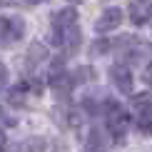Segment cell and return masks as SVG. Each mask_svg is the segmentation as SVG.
I'll list each match as a JSON object with an SVG mask.
<instances>
[{"mask_svg": "<svg viewBox=\"0 0 152 152\" xmlns=\"http://www.w3.org/2000/svg\"><path fill=\"white\" fill-rule=\"evenodd\" d=\"M70 3H80V0H70Z\"/></svg>", "mask_w": 152, "mask_h": 152, "instance_id": "obj_15", "label": "cell"}, {"mask_svg": "<svg viewBox=\"0 0 152 152\" xmlns=\"http://www.w3.org/2000/svg\"><path fill=\"white\" fill-rule=\"evenodd\" d=\"M40 58H45V48L35 42V45L30 48V53H28V65H35V62L40 60Z\"/></svg>", "mask_w": 152, "mask_h": 152, "instance_id": "obj_10", "label": "cell"}, {"mask_svg": "<svg viewBox=\"0 0 152 152\" xmlns=\"http://www.w3.org/2000/svg\"><path fill=\"white\" fill-rule=\"evenodd\" d=\"M77 23V10L72 8H65V10H58L53 15V30H62V28H70V25Z\"/></svg>", "mask_w": 152, "mask_h": 152, "instance_id": "obj_8", "label": "cell"}, {"mask_svg": "<svg viewBox=\"0 0 152 152\" xmlns=\"http://www.w3.org/2000/svg\"><path fill=\"white\" fill-rule=\"evenodd\" d=\"M3 147H5V135L0 132V152H3Z\"/></svg>", "mask_w": 152, "mask_h": 152, "instance_id": "obj_13", "label": "cell"}, {"mask_svg": "<svg viewBox=\"0 0 152 152\" xmlns=\"http://www.w3.org/2000/svg\"><path fill=\"white\" fill-rule=\"evenodd\" d=\"M145 82H147V85L152 87V62H150L147 67H145Z\"/></svg>", "mask_w": 152, "mask_h": 152, "instance_id": "obj_12", "label": "cell"}, {"mask_svg": "<svg viewBox=\"0 0 152 152\" xmlns=\"http://www.w3.org/2000/svg\"><path fill=\"white\" fill-rule=\"evenodd\" d=\"M130 20L135 25H145L152 20V0H132L130 3Z\"/></svg>", "mask_w": 152, "mask_h": 152, "instance_id": "obj_5", "label": "cell"}, {"mask_svg": "<svg viewBox=\"0 0 152 152\" xmlns=\"http://www.w3.org/2000/svg\"><path fill=\"white\" fill-rule=\"evenodd\" d=\"M50 85H53L58 92H67L72 87V77L67 72H53L50 75Z\"/></svg>", "mask_w": 152, "mask_h": 152, "instance_id": "obj_9", "label": "cell"}, {"mask_svg": "<svg viewBox=\"0 0 152 152\" xmlns=\"http://www.w3.org/2000/svg\"><path fill=\"white\" fill-rule=\"evenodd\" d=\"M5 82H8V67H5V65H0V92H3Z\"/></svg>", "mask_w": 152, "mask_h": 152, "instance_id": "obj_11", "label": "cell"}, {"mask_svg": "<svg viewBox=\"0 0 152 152\" xmlns=\"http://www.w3.org/2000/svg\"><path fill=\"white\" fill-rule=\"evenodd\" d=\"M55 42L62 45L67 53H75L80 48V30H77V23L70 25V28H62V30H55Z\"/></svg>", "mask_w": 152, "mask_h": 152, "instance_id": "obj_4", "label": "cell"}, {"mask_svg": "<svg viewBox=\"0 0 152 152\" xmlns=\"http://www.w3.org/2000/svg\"><path fill=\"white\" fill-rule=\"evenodd\" d=\"M120 23H122V10L120 8H107L102 15L97 18L95 30H97V33H110V30H115Z\"/></svg>", "mask_w": 152, "mask_h": 152, "instance_id": "obj_6", "label": "cell"}, {"mask_svg": "<svg viewBox=\"0 0 152 152\" xmlns=\"http://www.w3.org/2000/svg\"><path fill=\"white\" fill-rule=\"evenodd\" d=\"M105 117H107V130H110L112 137L122 140L125 132H127V115L115 105V102H107L105 105Z\"/></svg>", "mask_w": 152, "mask_h": 152, "instance_id": "obj_1", "label": "cell"}, {"mask_svg": "<svg viewBox=\"0 0 152 152\" xmlns=\"http://www.w3.org/2000/svg\"><path fill=\"white\" fill-rule=\"evenodd\" d=\"M110 77H112V82H115V87L120 92H130L132 90V72H130L127 65H115L110 70Z\"/></svg>", "mask_w": 152, "mask_h": 152, "instance_id": "obj_7", "label": "cell"}, {"mask_svg": "<svg viewBox=\"0 0 152 152\" xmlns=\"http://www.w3.org/2000/svg\"><path fill=\"white\" fill-rule=\"evenodd\" d=\"M137 110V125L142 132H152V95H137L132 100Z\"/></svg>", "mask_w": 152, "mask_h": 152, "instance_id": "obj_3", "label": "cell"}, {"mask_svg": "<svg viewBox=\"0 0 152 152\" xmlns=\"http://www.w3.org/2000/svg\"><path fill=\"white\" fill-rule=\"evenodd\" d=\"M25 3H30V5H37V3H45V0H25Z\"/></svg>", "mask_w": 152, "mask_h": 152, "instance_id": "obj_14", "label": "cell"}, {"mask_svg": "<svg viewBox=\"0 0 152 152\" xmlns=\"http://www.w3.org/2000/svg\"><path fill=\"white\" fill-rule=\"evenodd\" d=\"M25 33V23L20 18H0V45H10V42L20 40Z\"/></svg>", "mask_w": 152, "mask_h": 152, "instance_id": "obj_2", "label": "cell"}]
</instances>
